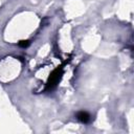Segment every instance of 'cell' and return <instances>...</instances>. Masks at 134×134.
I'll return each mask as SVG.
<instances>
[{"instance_id":"obj_2","label":"cell","mask_w":134,"mask_h":134,"mask_svg":"<svg viewBox=\"0 0 134 134\" xmlns=\"http://www.w3.org/2000/svg\"><path fill=\"white\" fill-rule=\"evenodd\" d=\"M75 117L82 124H89L91 121V119H92L91 118V115L87 111H79L75 114Z\"/></svg>"},{"instance_id":"obj_1","label":"cell","mask_w":134,"mask_h":134,"mask_svg":"<svg viewBox=\"0 0 134 134\" xmlns=\"http://www.w3.org/2000/svg\"><path fill=\"white\" fill-rule=\"evenodd\" d=\"M62 75H63V68H62V67L55 68V69L50 73V75H49V77H48V81H47V83H46V90H48V91L53 90V89L57 87V85L59 84V82H60Z\"/></svg>"},{"instance_id":"obj_3","label":"cell","mask_w":134,"mask_h":134,"mask_svg":"<svg viewBox=\"0 0 134 134\" xmlns=\"http://www.w3.org/2000/svg\"><path fill=\"white\" fill-rule=\"evenodd\" d=\"M19 46L22 47V48H26L29 46V41L28 40H21L19 42Z\"/></svg>"}]
</instances>
